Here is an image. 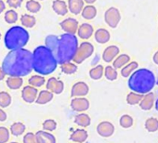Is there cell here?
Returning <instances> with one entry per match:
<instances>
[{
	"mask_svg": "<svg viewBox=\"0 0 158 143\" xmlns=\"http://www.w3.org/2000/svg\"><path fill=\"white\" fill-rule=\"evenodd\" d=\"M93 32H94V29H93V26L91 24H89V23H82L78 28L77 35L80 38H82L84 40H87V39L91 37V35H93Z\"/></svg>",
	"mask_w": 158,
	"mask_h": 143,
	"instance_id": "17",
	"label": "cell"
},
{
	"mask_svg": "<svg viewBox=\"0 0 158 143\" xmlns=\"http://www.w3.org/2000/svg\"><path fill=\"white\" fill-rule=\"evenodd\" d=\"M21 23L23 27L26 28H32L35 25L36 21L35 18L29 14H24L21 17Z\"/></svg>",
	"mask_w": 158,
	"mask_h": 143,
	"instance_id": "30",
	"label": "cell"
},
{
	"mask_svg": "<svg viewBox=\"0 0 158 143\" xmlns=\"http://www.w3.org/2000/svg\"><path fill=\"white\" fill-rule=\"evenodd\" d=\"M52 9L56 14L60 16H65L68 13V6L63 0H54L52 3Z\"/></svg>",
	"mask_w": 158,
	"mask_h": 143,
	"instance_id": "19",
	"label": "cell"
},
{
	"mask_svg": "<svg viewBox=\"0 0 158 143\" xmlns=\"http://www.w3.org/2000/svg\"><path fill=\"white\" fill-rule=\"evenodd\" d=\"M152 59H153V62H154L155 64L158 65V51H156V52L154 53V55H153V57H152Z\"/></svg>",
	"mask_w": 158,
	"mask_h": 143,
	"instance_id": "47",
	"label": "cell"
},
{
	"mask_svg": "<svg viewBox=\"0 0 158 143\" xmlns=\"http://www.w3.org/2000/svg\"><path fill=\"white\" fill-rule=\"evenodd\" d=\"M6 76L23 77L31 74L33 67V53L24 48L11 50L2 62Z\"/></svg>",
	"mask_w": 158,
	"mask_h": 143,
	"instance_id": "1",
	"label": "cell"
},
{
	"mask_svg": "<svg viewBox=\"0 0 158 143\" xmlns=\"http://www.w3.org/2000/svg\"><path fill=\"white\" fill-rule=\"evenodd\" d=\"M71 108L78 112H83L89 109V101L84 97L73 98L71 100Z\"/></svg>",
	"mask_w": 158,
	"mask_h": 143,
	"instance_id": "8",
	"label": "cell"
},
{
	"mask_svg": "<svg viewBox=\"0 0 158 143\" xmlns=\"http://www.w3.org/2000/svg\"><path fill=\"white\" fill-rule=\"evenodd\" d=\"M12 98L11 96L6 92V91H1L0 92V108H7L11 104Z\"/></svg>",
	"mask_w": 158,
	"mask_h": 143,
	"instance_id": "34",
	"label": "cell"
},
{
	"mask_svg": "<svg viewBox=\"0 0 158 143\" xmlns=\"http://www.w3.org/2000/svg\"><path fill=\"white\" fill-rule=\"evenodd\" d=\"M74 123L79 125V126H81V127H88L89 125H90L91 124V119L89 117V115H88L87 113H79L75 116L74 118Z\"/></svg>",
	"mask_w": 158,
	"mask_h": 143,
	"instance_id": "25",
	"label": "cell"
},
{
	"mask_svg": "<svg viewBox=\"0 0 158 143\" xmlns=\"http://www.w3.org/2000/svg\"><path fill=\"white\" fill-rule=\"evenodd\" d=\"M119 52H120V49L117 46H114V45L109 46L104 49L102 53V59L108 63L112 62L118 56Z\"/></svg>",
	"mask_w": 158,
	"mask_h": 143,
	"instance_id": "14",
	"label": "cell"
},
{
	"mask_svg": "<svg viewBox=\"0 0 158 143\" xmlns=\"http://www.w3.org/2000/svg\"><path fill=\"white\" fill-rule=\"evenodd\" d=\"M29 33L21 26H13L8 30L4 37V43L8 49L17 50L23 48L29 41Z\"/></svg>",
	"mask_w": 158,
	"mask_h": 143,
	"instance_id": "5",
	"label": "cell"
},
{
	"mask_svg": "<svg viewBox=\"0 0 158 143\" xmlns=\"http://www.w3.org/2000/svg\"><path fill=\"white\" fill-rule=\"evenodd\" d=\"M8 5L12 9H18L22 6L23 0H7Z\"/></svg>",
	"mask_w": 158,
	"mask_h": 143,
	"instance_id": "43",
	"label": "cell"
},
{
	"mask_svg": "<svg viewBox=\"0 0 158 143\" xmlns=\"http://www.w3.org/2000/svg\"><path fill=\"white\" fill-rule=\"evenodd\" d=\"M28 82H29V85L32 86V87L40 88V87H42V86L46 83V79L44 78L43 76L36 75V76H31L30 79L28 80Z\"/></svg>",
	"mask_w": 158,
	"mask_h": 143,
	"instance_id": "35",
	"label": "cell"
},
{
	"mask_svg": "<svg viewBox=\"0 0 158 143\" xmlns=\"http://www.w3.org/2000/svg\"><path fill=\"white\" fill-rule=\"evenodd\" d=\"M94 36H95V40H96L98 43H100V44H105V43H107V42L110 40V38H111V35H110L109 31L106 30V29H103V28L98 29V30L95 32Z\"/></svg>",
	"mask_w": 158,
	"mask_h": 143,
	"instance_id": "20",
	"label": "cell"
},
{
	"mask_svg": "<svg viewBox=\"0 0 158 143\" xmlns=\"http://www.w3.org/2000/svg\"><path fill=\"white\" fill-rule=\"evenodd\" d=\"M84 0H68V9L69 11L74 15L81 13L84 9Z\"/></svg>",
	"mask_w": 158,
	"mask_h": 143,
	"instance_id": "18",
	"label": "cell"
},
{
	"mask_svg": "<svg viewBox=\"0 0 158 143\" xmlns=\"http://www.w3.org/2000/svg\"><path fill=\"white\" fill-rule=\"evenodd\" d=\"M53 94L54 93H52L51 91H49L48 89L47 90H42V91H40L38 93V97H37L35 102L37 104H41V105L47 104V103H48L49 101H51L53 100Z\"/></svg>",
	"mask_w": 158,
	"mask_h": 143,
	"instance_id": "23",
	"label": "cell"
},
{
	"mask_svg": "<svg viewBox=\"0 0 158 143\" xmlns=\"http://www.w3.org/2000/svg\"><path fill=\"white\" fill-rule=\"evenodd\" d=\"M81 15L86 20H92L97 15V9L92 5H87L84 7Z\"/></svg>",
	"mask_w": 158,
	"mask_h": 143,
	"instance_id": "27",
	"label": "cell"
},
{
	"mask_svg": "<svg viewBox=\"0 0 158 143\" xmlns=\"http://www.w3.org/2000/svg\"><path fill=\"white\" fill-rule=\"evenodd\" d=\"M7 86L11 90H17L20 89V88L23 87V79L22 77H16V76H9V78L6 81Z\"/></svg>",
	"mask_w": 158,
	"mask_h": 143,
	"instance_id": "24",
	"label": "cell"
},
{
	"mask_svg": "<svg viewBox=\"0 0 158 143\" xmlns=\"http://www.w3.org/2000/svg\"><path fill=\"white\" fill-rule=\"evenodd\" d=\"M42 126L45 131H54L57 128V122L53 119H47L43 122Z\"/></svg>",
	"mask_w": 158,
	"mask_h": 143,
	"instance_id": "40",
	"label": "cell"
},
{
	"mask_svg": "<svg viewBox=\"0 0 158 143\" xmlns=\"http://www.w3.org/2000/svg\"><path fill=\"white\" fill-rule=\"evenodd\" d=\"M60 25L66 34H70V35H75L79 28L78 22L73 18H67L63 20L60 23Z\"/></svg>",
	"mask_w": 158,
	"mask_h": 143,
	"instance_id": "10",
	"label": "cell"
},
{
	"mask_svg": "<svg viewBox=\"0 0 158 143\" xmlns=\"http://www.w3.org/2000/svg\"><path fill=\"white\" fill-rule=\"evenodd\" d=\"M155 109H156V111L158 112V99H157V100H155Z\"/></svg>",
	"mask_w": 158,
	"mask_h": 143,
	"instance_id": "49",
	"label": "cell"
},
{
	"mask_svg": "<svg viewBox=\"0 0 158 143\" xmlns=\"http://www.w3.org/2000/svg\"><path fill=\"white\" fill-rule=\"evenodd\" d=\"M139 67V63L137 61H131L128 64H127L125 67H123L121 69V76L125 78L129 77L134 72L138 69Z\"/></svg>",
	"mask_w": 158,
	"mask_h": 143,
	"instance_id": "26",
	"label": "cell"
},
{
	"mask_svg": "<svg viewBox=\"0 0 158 143\" xmlns=\"http://www.w3.org/2000/svg\"><path fill=\"white\" fill-rule=\"evenodd\" d=\"M6 9V6H5V3L2 1V0H0V13H2Z\"/></svg>",
	"mask_w": 158,
	"mask_h": 143,
	"instance_id": "46",
	"label": "cell"
},
{
	"mask_svg": "<svg viewBox=\"0 0 158 143\" xmlns=\"http://www.w3.org/2000/svg\"><path fill=\"white\" fill-rule=\"evenodd\" d=\"M89 137L88 131L84 128H78L75 129L70 136V139L75 143H83Z\"/></svg>",
	"mask_w": 158,
	"mask_h": 143,
	"instance_id": "15",
	"label": "cell"
},
{
	"mask_svg": "<svg viewBox=\"0 0 158 143\" xmlns=\"http://www.w3.org/2000/svg\"><path fill=\"white\" fill-rule=\"evenodd\" d=\"M133 118L129 114H124L119 119V124L123 128H130L133 125Z\"/></svg>",
	"mask_w": 158,
	"mask_h": 143,
	"instance_id": "38",
	"label": "cell"
},
{
	"mask_svg": "<svg viewBox=\"0 0 158 143\" xmlns=\"http://www.w3.org/2000/svg\"><path fill=\"white\" fill-rule=\"evenodd\" d=\"M38 97V91L36 88L32 86H26L22 90V98L27 103H33L36 101Z\"/></svg>",
	"mask_w": 158,
	"mask_h": 143,
	"instance_id": "11",
	"label": "cell"
},
{
	"mask_svg": "<svg viewBox=\"0 0 158 143\" xmlns=\"http://www.w3.org/2000/svg\"><path fill=\"white\" fill-rule=\"evenodd\" d=\"M129 61H130V57L128 55L120 54L114 59V60L113 62V67L115 69H122L127 64H128Z\"/></svg>",
	"mask_w": 158,
	"mask_h": 143,
	"instance_id": "22",
	"label": "cell"
},
{
	"mask_svg": "<svg viewBox=\"0 0 158 143\" xmlns=\"http://www.w3.org/2000/svg\"><path fill=\"white\" fill-rule=\"evenodd\" d=\"M5 21L7 23L9 24H13L15 23L17 21H18V13L13 10H8L6 13H5Z\"/></svg>",
	"mask_w": 158,
	"mask_h": 143,
	"instance_id": "39",
	"label": "cell"
},
{
	"mask_svg": "<svg viewBox=\"0 0 158 143\" xmlns=\"http://www.w3.org/2000/svg\"><path fill=\"white\" fill-rule=\"evenodd\" d=\"M46 47L54 54L58 63L63 64L70 62L78 48V41L74 35L64 34L58 37L56 35H48L46 37Z\"/></svg>",
	"mask_w": 158,
	"mask_h": 143,
	"instance_id": "2",
	"label": "cell"
},
{
	"mask_svg": "<svg viewBox=\"0 0 158 143\" xmlns=\"http://www.w3.org/2000/svg\"><path fill=\"white\" fill-rule=\"evenodd\" d=\"M8 116L5 111H3L2 109H0V122H5L7 120Z\"/></svg>",
	"mask_w": 158,
	"mask_h": 143,
	"instance_id": "44",
	"label": "cell"
},
{
	"mask_svg": "<svg viewBox=\"0 0 158 143\" xmlns=\"http://www.w3.org/2000/svg\"><path fill=\"white\" fill-rule=\"evenodd\" d=\"M36 137L39 143H56V137L49 132L47 131H37Z\"/></svg>",
	"mask_w": 158,
	"mask_h": 143,
	"instance_id": "21",
	"label": "cell"
},
{
	"mask_svg": "<svg viewBox=\"0 0 158 143\" xmlns=\"http://www.w3.org/2000/svg\"><path fill=\"white\" fill-rule=\"evenodd\" d=\"M47 89L54 94H60L64 89V84L60 80H57L55 77H50L47 82Z\"/></svg>",
	"mask_w": 158,
	"mask_h": 143,
	"instance_id": "13",
	"label": "cell"
},
{
	"mask_svg": "<svg viewBox=\"0 0 158 143\" xmlns=\"http://www.w3.org/2000/svg\"><path fill=\"white\" fill-rule=\"evenodd\" d=\"M143 94H139V93H136L134 91H131L129 94H127V102L129 104V105H137V104H139L141 100L143 99Z\"/></svg>",
	"mask_w": 158,
	"mask_h": 143,
	"instance_id": "29",
	"label": "cell"
},
{
	"mask_svg": "<svg viewBox=\"0 0 158 143\" xmlns=\"http://www.w3.org/2000/svg\"><path fill=\"white\" fill-rule=\"evenodd\" d=\"M60 70L63 74L65 75H73L77 71V65L75 63L65 62L63 64H60Z\"/></svg>",
	"mask_w": 158,
	"mask_h": 143,
	"instance_id": "32",
	"label": "cell"
},
{
	"mask_svg": "<svg viewBox=\"0 0 158 143\" xmlns=\"http://www.w3.org/2000/svg\"><path fill=\"white\" fill-rule=\"evenodd\" d=\"M104 76V67L102 65H97L89 71V76L93 80H99Z\"/></svg>",
	"mask_w": 158,
	"mask_h": 143,
	"instance_id": "28",
	"label": "cell"
},
{
	"mask_svg": "<svg viewBox=\"0 0 158 143\" xmlns=\"http://www.w3.org/2000/svg\"><path fill=\"white\" fill-rule=\"evenodd\" d=\"M84 1L88 4V5H92V4H94L97 0H84Z\"/></svg>",
	"mask_w": 158,
	"mask_h": 143,
	"instance_id": "48",
	"label": "cell"
},
{
	"mask_svg": "<svg viewBox=\"0 0 158 143\" xmlns=\"http://www.w3.org/2000/svg\"><path fill=\"white\" fill-rule=\"evenodd\" d=\"M145 128L148 132H156L158 130V120L154 117H150L145 121Z\"/></svg>",
	"mask_w": 158,
	"mask_h": 143,
	"instance_id": "36",
	"label": "cell"
},
{
	"mask_svg": "<svg viewBox=\"0 0 158 143\" xmlns=\"http://www.w3.org/2000/svg\"><path fill=\"white\" fill-rule=\"evenodd\" d=\"M104 21L109 27H111L113 29L116 28L121 21L120 11L116 8L108 9L104 13Z\"/></svg>",
	"mask_w": 158,
	"mask_h": 143,
	"instance_id": "7",
	"label": "cell"
},
{
	"mask_svg": "<svg viewBox=\"0 0 158 143\" xmlns=\"http://www.w3.org/2000/svg\"><path fill=\"white\" fill-rule=\"evenodd\" d=\"M74 143H75V142H74Z\"/></svg>",
	"mask_w": 158,
	"mask_h": 143,
	"instance_id": "54",
	"label": "cell"
},
{
	"mask_svg": "<svg viewBox=\"0 0 158 143\" xmlns=\"http://www.w3.org/2000/svg\"><path fill=\"white\" fill-rule=\"evenodd\" d=\"M0 39H1V33H0Z\"/></svg>",
	"mask_w": 158,
	"mask_h": 143,
	"instance_id": "50",
	"label": "cell"
},
{
	"mask_svg": "<svg viewBox=\"0 0 158 143\" xmlns=\"http://www.w3.org/2000/svg\"><path fill=\"white\" fill-rule=\"evenodd\" d=\"M104 76L106 77V79H108L109 81H114L117 79L118 74L116 72V69L114 68L113 66H106L104 69Z\"/></svg>",
	"mask_w": 158,
	"mask_h": 143,
	"instance_id": "33",
	"label": "cell"
},
{
	"mask_svg": "<svg viewBox=\"0 0 158 143\" xmlns=\"http://www.w3.org/2000/svg\"><path fill=\"white\" fill-rule=\"evenodd\" d=\"M89 88L87 83L79 81L75 83L71 89V96L73 98H77V97H85L89 94Z\"/></svg>",
	"mask_w": 158,
	"mask_h": 143,
	"instance_id": "9",
	"label": "cell"
},
{
	"mask_svg": "<svg viewBox=\"0 0 158 143\" xmlns=\"http://www.w3.org/2000/svg\"><path fill=\"white\" fill-rule=\"evenodd\" d=\"M23 143H39L36 134H34L32 132H28L27 134H25L23 137Z\"/></svg>",
	"mask_w": 158,
	"mask_h": 143,
	"instance_id": "42",
	"label": "cell"
},
{
	"mask_svg": "<svg viewBox=\"0 0 158 143\" xmlns=\"http://www.w3.org/2000/svg\"><path fill=\"white\" fill-rule=\"evenodd\" d=\"M5 76H6V74H5V72H4L2 66H0V81L3 80L5 78Z\"/></svg>",
	"mask_w": 158,
	"mask_h": 143,
	"instance_id": "45",
	"label": "cell"
},
{
	"mask_svg": "<svg viewBox=\"0 0 158 143\" xmlns=\"http://www.w3.org/2000/svg\"><path fill=\"white\" fill-rule=\"evenodd\" d=\"M10 143H18V142H15V141H14V142H10Z\"/></svg>",
	"mask_w": 158,
	"mask_h": 143,
	"instance_id": "51",
	"label": "cell"
},
{
	"mask_svg": "<svg viewBox=\"0 0 158 143\" xmlns=\"http://www.w3.org/2000/svg\"><path fill=\"white\" fill-rule=\"evenodd\" d=\"M94 52V47L90 42H82L79 45L77 51L73 57V61L75 64H80L87 59L92 56Z\"/></svg>",
	"mask_w": 158,
	"mask_h": 143,
	"instance_id": "6",
	"label": "cell"
},
{
	"mask_svg": "<svg viewBox=\"0 0 158 143\" xmlns=\"http://www.w3.org/2000/svg\"><path fill=\"white\" fill-rule=\"evenodd\" d=\"M154 104H155V96L152 92H149L143 96V99L139 103V107L143 111H149L153 107Z\"/></svg>",
	"mask_w": 158,
	"mask_h": 143,
	"instance_id": "16",
	"label": "cell"
},
{
	"mask_svg": "<svg viewBox=\"0 0 158 143\" xmlns=\"http://www.w3.org/2000/svg\"><path fill=\"white\" fill-rule=\"evenodd\" d=\"M25 128L26 127H25L24 124H23L21 122H16V123L12 124V125L10 126V133L15 137H19L24 133Z\"/></svg>",
	"mask_w": 158,
	"mask_h": 143,
	"instance_id": "31",
	"label": "cell"
},
{
	"mask_svg": "<svg viewBox=\"0 0 158 143\" xmlns=\"http://www.w3.org/2000/svg\"><path fill=\"white\" fill-rule=\"evenodd\" d=\"M155 76L148 69H139L129 76L128 88L139 94H147L154 88Z\"/></svg>",
	"mask_w": 158,
	"mask_h": 143,
	"instance_id": "4",
	"label": "cell"
},
{
	"mask_svg": "<svg viewBox=\"0 0 158 143\" xmlns=\"http://www.w3.org/2000/svg\"><path fill=\"white\" fill-rule=\"evenodd\" d=\"M58 61L53 52L46 46L37 47L33 52V67L40 76H48L56 70Z\"/></svg>",
	"mask_w": 158,
	"mask_h": 143,
	"instance_id": "3",
	"label": "cell"
},
{
	"mask_svg": "<svg viewBox=\"0 0 158 143\" xmlns=\"http://www.w3.org/2000/svg\"><path fill=\"white\" fill-rule=\"evenodd\" d=\"M10 139V131L7 127L0 126V143H6Z\"/></svg>",
	"mask_w": 158,
	"mask_h": 143,
	"instance_id": "41",
	"label": "cell"
},
{
	"mask_svg": "<svg viewBox=\"0 0 158 143\" xmlns=\"http://www.w3.org/2000/svg\"><path fill=\"white\" fill-rule=\"evenodd\" d=\"M39 1H43V0H39Z\"/></svg>",
	"mask_w": 158,
	"mask_h": 143,
	"instance_id": "52",
	"label": "cell"
},
{
	"mask_svg": "<svg viewBox=\"0 0 158 143\" xmlns=\"http://www.w3.org/2000/svg\"><path fill=\"white\" fill-rule=\"evenodd\" d=\"M97 132L102 137H110L114 133V125L111 122L102 121L98 125Z\"/></svg>",
	"mask_w": 158,
	"mask_h": 143,
	"instance_id": "12",
	"label": "cell"
},
{
	"mask_svg": "<svg viewBox=\"0 0 158 143\" xmlns=\"http://www.w3.org/2000/svg\"><path fill=\"white\" fill-rule=\"evenodd\" d=\"M26 10L31 13H37L41 10V5L36 0H29L26 3Z\"/></svg>",
	"mask_w": 158,
	"mask_h": 143,
	"instance_id": "37",
	"label": "cell"
},
{
	"mask_svg": "<svg viewBox=\"0 0 158 143\" xmlns=\"http://www.w3.org/2000/svg\"><path fill=\"white\" fill-rule=\"evenodd\" d=\"M157 84H158V81H157Z\"/></svg>",
	"mask_w": 158,
	"mask_h": 143,
	"instance_id": "53",
	"label": "cell"
}]
</instances>
